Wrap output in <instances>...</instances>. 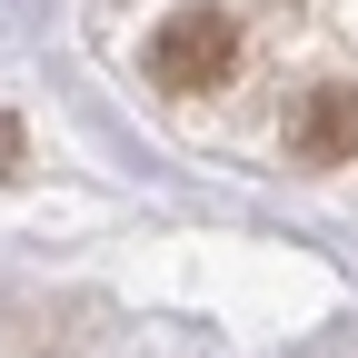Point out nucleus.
I'll use <instances>...</instances> for the list:
<instances>
[{
	"label": "nucleus",
	"instance_id": "1",
	"mask_svg": "<svg viewBox=\"0 0 358 358\" xmlns=\"http://www.w3.org/2000/svg\"><path fill=\"white\" fill-rule=\"evenodd\" d=\"M229 70H239V20L229 10H179L150 40V80L159 90H219Z\"/></svg>",
	"mask_w": 358,
	"mask_h": 358
},
{
	"label": "nucleus",
	"instance_id": "2",
	"mask_svg": "<svg viewBox=\"0 0 358 358\" xmlns=\"http://www.w3.org/2000/svg\"><path fill=\"white\" fill-rule=\"evenodd\" d=\"M289 159H299V169L358 159V90H308L299 120H289Z\"/></svg>",
	"mask_w": 358,
	"mask_h": 358
}]
</instances>
